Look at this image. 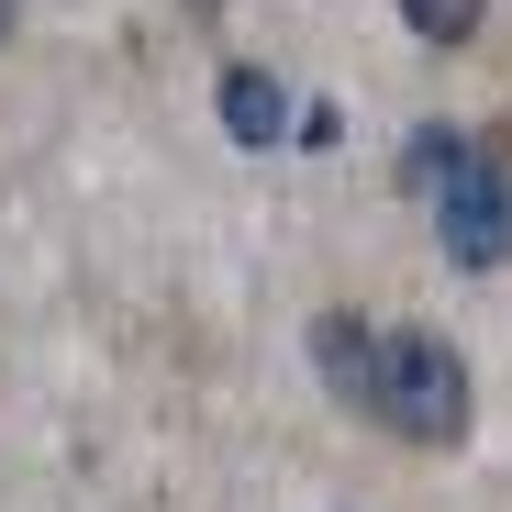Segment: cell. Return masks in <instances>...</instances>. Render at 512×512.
<instances>
[{"label":"cell","instance_id":"6da1fadb","mask_svg":"<svg viewBox=\"0 0 512 512\" xmlns=\"http://www.w3.org/2000/svg\"><path fill=\"white\" fill-rule=\"evenodd\" d=\"M401 179L435 201V245L457 268H512V156L468 134H412Z\"/></svg>","mask_w":512,"mask_h":512},{"label":"cell","instance_id":"7a4b0ae2","mask_svg":"<svg viewBox=\"0 0 512 512\" xmlns=\"http://www.w3.org/2000/svg\"><path fill=\"white\" fill-rule=\"evenodd\" d=\"M368 423H390L401 446H457L468 435V357L446 346V334H379Z\"/></svg>","mask_w":512,"mask_h":512},{"label":"cell","instance_id":"3957f363","mask_svg":"<svg viewBox=\"0 0 512 512\" xmlns=\"http://www.w3.org/2000/svg\"><path fill=\"white\" fill-rule=\"evenodd\" d=\"M312 368H323V390L346 401V412H368V379H379V334H368L357 312H323V323H312Z\"/></svg>","mask_w":512,"mask_h":512},{"label":"cell","instance_id":"277c9868","mask_svg":"<svg viewBox=\"0 0 512 512\" xmlns=\"http://www.w3.org/2000/svg\"><path fill=\"white\" fill-rule=\"evenodd\" d=\"M223 134L234 145H279L290 134V90L268 67H223Z\"/></svg>","mask_w":512,"mask_h":512},{"label":"cell","instance_id":"5b68a950","mask_svg":"<svg viewBox=\"0 0 512 512\" xmlns=\"http://www.w3.org/2000/svg\"><path fill=\"white\" fill-rule=\"evenodd\" d=\"M401 23H412L423 45H468V34L490 23V0H401Z\"/></svg>","mask_w":512,"mask_h":512},{"label":"cell","instance_id":"8992f818","mask_svg":"<svg viewBox=\"0 0 512 512\" xmlns=\"http://www.w3.org/2000/svg\"><path fill=\"white\" fill-rule=\"evenodd\" d=\"M0 34H12V0H0Z\"/></svg>","mask_w":512,"mask_h":512}]
</instances>
